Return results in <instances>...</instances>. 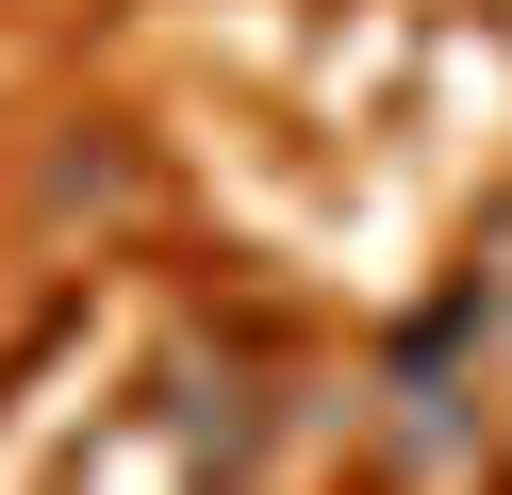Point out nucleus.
<instances>
[{"mask_svg": "<svg viewBox=\"0 0 512 495\" xmlns=\"http://www.w3.org/2000/svg\"><path fill=\"white\" fill-rule=\"evenodd\" d=\"M166 429L248 495V462H265V396H248V380H199V363H182V380H166Z\"/></svg>", "mask_w": 512, "mask_h": 495, "instance_id": "f257e3e1", "label": "nucleus"}, {"mask_svg": "<svg viewBox=\"0 0 512 495\" xmlns=\"http://www.w3.org/2000/svg\"><path fill=\"white\" fill-rule=\"evenodd\" d=\"M133 198V149H50V215H116Z\"/></svg>", "mask_w": 512, "mask_h": 495, "instance_id": "f03ea898", "label": "nucleus"}]
</instances>
